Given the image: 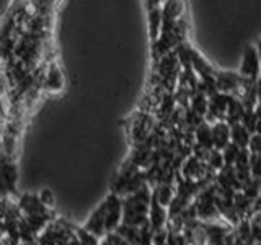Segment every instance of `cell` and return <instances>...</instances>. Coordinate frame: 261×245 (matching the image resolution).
<instances>
[{
  "mask_svg": "<svg viewBox=\"0 0 261 245\" xmlns=\"http://www.w3.org/2000/svg\"><path fill=\"white\" fill-rule=\"evenodd\" d=\"M232 201H233L235 208H237V212H239L240 216H243L245 212H247V209L250 208V200L243 194V191H237Z\"/></svg>",
  "mask_w": 261,
  "mask_h": 245,
  "instance_id": "obj_18",
  "label": "cell"
},
{
  "mask_svg": "<svg viewBox=\"0 0 261 245\" xmlns=\"http://www.w3.org/2000/svg\"><path fill=\"white\" fill-rule=\"evenodd\" d=\"M259 67H261V61H259V54L253 46H248L243 53V61H242V77L247 80L258 82L259 76Z\"/></svg>",
  "mask_w": 261,
  "mask_h": 245,
  "instance_id": "obj_1",
  "label": "cell"
},
{
  "mask_svg": "<svg viewBox=\"0 0 261 245\" xmlns=\"http://www.w3.org/2000/svg\"><path fill=\"white\" fill-rule=\"evenodd\" d=\"M209 167L211 168H214V170H217V172H220L224 167H225V160H224V155H222V151H217V149H214L211 152V155H209Z\"/></svg>",
  "mask_w": 261,
  "mask_h": 245,
  "instance_id": "obj_19",
  "label": "cell"
},
{
  "mask_svg": "<svg viewBox=\"0 0 261 245\" xmlns=\"http://www.w3.org/2000/svg\"><path fill=\"white\" fill-rule=\"evenodd\" d=\"M242 125L248 129V133L251 136L256 134V125H258V113H256V108H247V111H245V114H243Z\"/></svg>",
  "mask_w": 261,
  "mask_h": 245,
  "instance_id": "obj_14",
  "label": "cell"
},
{
  "mask_svg": "<svg viewBox=\"0 0 261 245\" xmlns=\"http://www.w3.org/2000/svg\"><path fill=\"white\" fill-rule=\"evenodd\" d=\"M196 134V144L204 147L207 151H214V136H212V126L207 122H202V125L194 131Z\"/></svg>",
  "mask_w": 261,
  "mask_h": 245,
  "instance_id": "obj_8",
  "label": "cell"
},
{
  "mask_svg": "<svg viewBox=\"0 0 261 245\" xmlns=\"http://www.w3.org/2000/svg\"><path fill=\"white\" fill-rule=\"evenodd\" d=\"M251 134L248 133V129L245 128L242 122H235L230 126V141L240 149H247L250 144Z\"/></svg>",
  "mask_w": 261,
  "mask_h": 245,
  "instance_id": "obj_7",
  "label": "cell"
},
{
  "mask_svg": "<svg viewBox=\"0 0 261 245\" xmlns=\"http://www.w3.org/2000/svg\"><path fill=\"white\" fill-rule=\"evenodd\" d=\"M191 110L194 113H198L199 116H206L209 111V98L206 93L202 92H196L191 98Z\"/></svg>",
  "mask_w": 261,
  "mask_h": 245,
  "instance_id": "obj_11",
  "label": "cell"
},
{
  "mask_svg": "<svg viewBox=\"0 0 261 245\" xmlns=\"http://www.w3.org/2000/svg\"><path fill=\"white\" fill-rule=\"evenodd\" d=\"M84 229L87 232L93 234L95 237H103L106 234V209H105V203L101 204L100 208H96L95 212L92 214V217H90L87 220V224L84 226Z\"/></svg>",
  "mask_w": 261,
  "mask_h": 245,
  "instance_id": "obj_4",
  "label": "cell"
},
{
  "mask_svg": "<svg viewBox=\"0 0 261 245\" xmlns=\"http://www.w3.org/2000/svg\"><path fill=\"white\" fill-rule=\"evenodd\" d=\"M248 151L253 155H259L261 154V136L259 134H253L250 139V144H248Z\"/></svg>",
  "mask_w": 261,
  "mask_h": 245,
  "instance_id": "obj_22",
  "label": "cell"
},
{
  "mask_svg": "<svg viewBox=\"0 0 261 245\" xmlns=\"http://www.w3.org/2000/svg\"><path fill=\"white\" fill-rule=\"evenodd\" d=\"M20 245H38L36 242H21Z\"/></svg>",
  "mask_w": 261,
  "mask_h": 245,
  "instance_id": "obj_25",
  "label": "cell"
},
{
  "mask_svg": "<svg viewBox=\"0 0 261 245\" xmlns=\"http://www.w3.org/2000/svg\"><path fill=\"white\" fill-rule=\"evenodd\" d=\"M250 170H251V177L253 178H261V154L259 155H253L251 154Z\"/></svg>",
  "mask_w": 261,
  "mask_h": 245,
  "instance_id": "obj_20",
  "label": "cell"
},
{
  "mask_svg": "<svg viewBox=\"0 0 261 245\" xmlns=\"http://www.w3.org/2000/svg\"><path fill=\"white\" fill-rule=\"evenodd\" d=\"M149 220L150 226L153 227V231H160L165 226V223L168 220V212L165 211V208L159 204V201L153 198L152 194V204H150V211H149Z\"/></svg>",
  "mask_w": 261,
  "mask_h": 245,
  "instance_id": "obj_6",
  "label": "cell"
},
{
  "mask_svg": "<svg viewBox=\"0 0 261 245\" xmlns=\"http://www.w3.org/2000/svg\"><path fill=\"white\" fill-rule=\"evenodd\" d=\"M160 27H163V15L159 8L150 10V38L155 41L160 35Z\"/></svg>",
  "mask_w": 261,
  "mask_h": 245,
  "instance_id": "obj_13",
  "label": "cell"
},
{
  "mask_svg": "<svg viewBox=\"0 0 261 245\" xmlns=\"http://www.w3.org/2000/svg\"><path fill=\"white\" fill-rule=\"evenodd\" d=\"M212 136H214V147L217 151H224L230 144V126L227 121H219L212 126Z\"/></svg>",
  "mask_w": 261,
  "mask_h": 245,
  "instance_id": "obj_5",
  "label": "cell"
},
{
  "mask_svg": "<svg viewBox=\"0 0 261 245\" xmlns=\"http://www.w3.org/2000/svg\"><path fill=\"white\" fill-rule=\"evenodd\" d=\"M239 154H240V147H237L235 144H228L225 149L222 151L224 155V160H225V165L228 167H235V162L239 159Z\"/></svg>",
  "mask_w": 261,
  "mask_h": 245,
  "instance_id": "obj_17",
  "label": "cell"
},
{
  "mask_svg": "<svg viewBox=\"0 0 261 245\" xmlns=\"http://www.w3.org/2000/svg\"><path fill=\"white\" fill-rule=\"evenodd\" d=\"M46 85L49 87V90H53V92H57V90L62 88V74L57 65H53V67L49 69Z\"/></svg>",
  "mask_w": 261,
  "mask_h": 245,
  "instance_id": "obj_12",
  "label": "cell"
},
{
  "mask_svg": "<svg viewBox=\"0 0 261 245\" xmlns=\"http://www.w3.org/2000/svg\"><path fill=\"white\" fill-rule=\"evenodd\" d=\"M247 111L245 105L242 103L240 98L230 96V102H228V110H227V122L228 125H235V122H242L243 114Z\"/></svg>",
  "mask_w": 261,
  "mask_h": 245,
  "instance_id": "obj_9",
  "label": "cell"
},
{
  "mask_svg": "<svg viewBox=\"0 0 261 245\" xmlns=\"http://www.w3.org/2000/svg\"><path fill=\"white\" fill-rule=\"evenodd\" d=\"M243 194L247 196L248 200L253 198H259V193H261V178H251L250 182H247L243 185Z\"/></svg>",
  "mask_w": 261,
  "mask_h": 245,
  "instance_id": "obj_16",
  "label": "cell"
},
{
  "mask_svg": "<svg viewBox=\"0 0 261 245\" xmlns=\"http://www.w3.org/2000/svg\"><path fill=\"white\" fill-rule=\"evenodd\" d=\"M251 234H253V240L261 243V214L251 220Z\"/></svg>",
  "mask_w": 261,
  "mask_h": 245,
  "instance_id": "obj_21",
  "label": "cell"
},
{
  "mask_svg": "<svg viewBox=\"0 0 261 245\" xmlns=\"http://www.w3.org/2000/svg\"><path fill=\"white\" fill-rule=\"evenodd\" d=\"M2 175H4V183L8 186V190L15 191V182H16V167L13 163H4L2 167Z\"/></svg>",
  "mask_w": 261,
  "mask_h": 245,
  "instance_id": "obj_15",
  "label": "cell"
},
{
  "mask_svg": "<svg viewBox=\"0 0 261 245\" xmlns=\"http://www.w3.org/2000/svg\"><path fill=\"white\" fill-rule=\"evenodd\" d=\"M175 190L171 185H159L157 188H155L153 191V198L159 201V204H162L163 208H168L171 201L175 200Z\"/></svg>",
  "mask_w": 261,
  "mask_h": 245,
  "instance_id": "obj_10",
  "label": "cell"
},
{
  "mask_svg": "<svg viewBox=\"0 0 261 245\" xmlns=\"http://www.w3.org/2000/svg\"><path fill=\"white\" fill-rule=\"evenodd\" d=\"M69 245H80V242H79V240H75V239H72V240L69 242Z\"/></svg>",
  "mask_w": 261,
  "mask_h": 245,
  "instance_id": "obj_24",
  "label": "cell"
},
{
  "mask_svg": "<svg viewBox=\"0 0 261 245\" xmlns=\"http://www.w3.org/2000/svg\"><path fill=\"white\" fill-rule=\"evenodd\" d=\"M242 84H245V79L235 72H219L216 76V85L220 93L230 95L237 92V88Z\"/></svg>",
  "mask_w": 261,
  "mask_h": 245,
  "instance_id": "obj_3",
  "label": "cell"
},
{
  "mask_svg": "<svg viewBox=\"0 0 261 245\" xmlns=\"http://www.w3.org/2000/svg\"><path fill=\"white\" fill-rule=\"evenodd\" d=\"M106 209V232H113L122 220V203L118 194H110L105 201Z\"/></svg>",
  "mask_w": 261,
  "mask_h": 245,
  "instance_id": "obj_2",
  "label": "cell"
},
{
  "mask_svg": "<svg viewBox=\"0 0 261 245\" xmlns=\"http://www.w3.org/2000/svg\"><path fill=\"white\" fill-rule=\"evenodd\" d=\"M39 200H41V203L44 204V206L47 208V206H53L54 204V196H53V193L49 191V190H43L39 193Z\"/></svg>",
  "mask_w": 261,
  "mask_h": 245,
  "instance_id": "obj_23",
  "label": "cell"
}]
</instances>
